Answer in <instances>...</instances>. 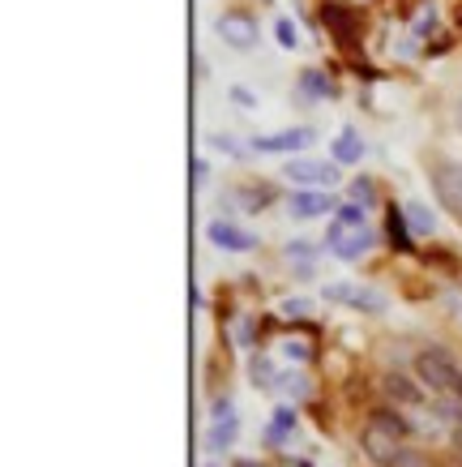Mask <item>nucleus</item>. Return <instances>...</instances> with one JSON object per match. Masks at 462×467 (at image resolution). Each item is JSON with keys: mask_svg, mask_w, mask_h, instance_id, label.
Listing matches in <instances>:
<instances>
[{"mask_svg": "<svg viewBox=\"0 0 462 467\" xmlns=\"http://www.w3.org/2000/svg\"><path fill=\"white\" fill-rule=\"evenodd\" d=\"M214 30H219V39H223L227 47H236V52H249L252 43H257V22H252L249 14H236V9L219 17Z\"/></svg>", "mask_w": 462, "mask_h": 467, "instance_id": "obj_7", "label": "nucleus"}, {"mask_svg": "<svg viewBox=\"0 0 462 467\" xmlns=\"http://www.w3.org/2000/svg\"><path fill=\"white\" fill-rule=\"evenodd\" d=\"M304 86H308V90H313V95H325V90H330V86H325L322 78H317V73H308V78H304Z\"/></svg>", "mask_w": 462, "mask_h": 467, "instance_id": "obj_22", "label": "nucleus"}, {"mask_svg": "<svg viewBox=\"0 0 462 467\" xmlns=\"http://www.w3.org/2000/svg\"><path fill=\"white\" fill-rule=\"evenodd\" d=\"M338 223H364V206H355V202H347V206H338L334 211Z\"/></svg>", "mask_w": 462, "mask_h": 467, "instance_id": "obj_16", "label": "nucleus"}, {"mask_svg": "<svg viewBox=\"0 0 462 467\" xmlns=\"http://www.w3.org/2000/svg\"><path fill=\"white\" fill-rule=\"evenodd\" d=\"M322 296L330 305H343V309H355V313H385V296L377 287H364V284H325Z\"/></svg>", "mask_w": 462, "mask_h": 467, "instance_id": "obj_5", "label": "nucleus"}, {"mask_svg": "<svg viewBox=\"0 0 462 467\" xmlns=\"http://www.w3.org/2000/svg\"><path fill=\"white\" fill-rule=\"evenodd\" d=\"M325 244H330V254L343 257V262H355V257H364L368 249H373V232H368V223H330V236H325Z\"/></svg>", "mask_w": 462, "mask_h": 467, "instance_id": "obj_3", "label": "nucleus"}, {"mask_svg": "<svg viewBox=\"0 0 462 467\" xmlns=\"http://www.w3.org/2000/svg\"><path fill=\"white\" fill-rule=\"evenodd\" d=\"M292 425H295V411H279V420H274V429H270V438L279 441V438H282V433H287V429H292Z\"/></svg>", "mask_w": 462, "mask_h": 467, "instance_id": "obj_18", "label": "nucleus"}, {"mask_svg": "<svg viewBox=\"0 0 462 467\" xmlns=\"http://www.w3.org/2000/svg\"><path fill=\"white\" fill-rule=\"evenodd\" d=\"M206 241H210L214 249H227V254H249V249H257V236L244 232L240 223H231V219H210V223H206Z\"/></svg>", "mask_w": 462, "mask_h": 467, "instance_id": "obj_6", "label": "nucleus"}, {"mask_svg": "<svg viewBox=\"0 0 462 467\" xmlns=\"http://www.w3.org/2000/svg\"><path fill=\"white\" fill-rule=\"evenodd\" d=\"M351 193H355V198H373V184H368V181H355V189H351Z\"/></svg>", "mask_w": 462, "mask_h": 467, "instance_id": "obj_23", "label": "nucleus"}, {"mask_svg": "<svg viewBox=\"0 0 462 467\" xmlns=\"http://www.w3.org/2000/svg\"><path fill=\"white\" fill-rule=\"evenodd\" d=\"M433 189H436V198H441V206H449V214L462 219V168H436Z\"/></svg>", "mask_w": 462, "mask_h": 467, "instance_id": "obj_11", "label": "nucleus"}, {"mask_svg": "<svg viewBox=\"0 0 462 467\" xmlns=\"http://www.w3.org/2000/svg\"><path fill=\"white\" fill-rule=\"evenodd\" d=\"M236 429H240V420H236V411H231V403H219V408H214V425H210V433H206V451L210 454L227 451V446L236 441Z\"/></svg>", "mask_w": 462, "mask_h": 467, "instance_id": "obj_10", "label": "nucleus"}, {"mask_svg": "<svg viewBox=\"0 0 462 467\" xmlns=\"http://www.w3.org/2000/svg\"><path fill=\"white\" fill-rule=\"evenodd\" d=\"M210 146H214V150H223V155H244V146L231 142L227 133H210Z\"/></svg>", "mask_w": 462, "mask_h": 467, "instance_id": "obj_17", "label": "nucleus"}, {"mask_svg": "<svg viewBox=\"0 0 462 467\" xmlns=\"http://www.w3.org/2000/svg\"><path fill=\"white\" fill-rule=\"evenodd\" d=\"M210 467H214V463H210Z\"/></svg>", "mask_w": 462, "mask_h": 467, "instance_id": "obj_25", "label": "nucleus"}, {"mask_svg": "<svg viewBox=\"0 0 462 467\" xmlns=\"http://www.w3.org/2000/svg\"><path fill=\"white\" fill-rule=\"evenodd\" d=\"M416 373H420V382L433 395L449 399V403H462V368L446 352H420L416 356Z\"/></svg>", "mask_w": 462, "mask_h": 467, "instance_id": "obj_2", "label": "nucleus"}, {"mask_svg": "<svg viewBox=\"0 0 462 467\" xmlns=\"http://www.w3.org/2000/svg\"><path fill=\"white\" fill-rule=\"evenodd\" d=\"M385 390H390V395H398L403 403H416V399H420V390L406 382V378H398V373H394V378H385Z\"/></svg>", "mask_w": 462, "mask_h": 467, "instance_id": "obj_14", "label": "nucleus"}, {"mask_svg": "<svg viewBox=\"0 0 462 467\" xmlns=\"http://www.w3.org/2000/svg\"><path fill=\"white\" fill-rule=\"evenodd\" d=\"M274 30H279V43L287 47V52H292L295 43H300V35H295V22H292V17H279V26H274Z\"/></svg>", "mask_w": 462, "mask_h": 467, "instance_id": "obj_15", "label": "nucleus"}, {"mask_svg": "<svg viewBox=\"0 0 462 467\" xmlns=\"http://www.w3.org/2000/svg\"><path fill=\"white\" fill-rule=\"evenodd\" d=\"M231 99H236L240 108H257V95H252V90H244V86H231Z\"/></svg>", "mask_w": 462, "mask_h": 467, "instance_id": "obj_19", "label": "nucleus"}, {"mask_svg": "<svg viewBox=\"0 0 462 467\" xmlns=\"http://www.w3.org/2000/svg\"><path fill=\"white\" fill-rule=\"evenodd\" d=\"M282 176L295 184V189H334L338 184V168L330 159H292Z\"/></svg>", "mask_w": 462, "mask_h": 467, "instance_id": "obj_4", "label": "nucleus"}, {"mask_svg": "<svg viewBox=\"0 0 462 467\" xmlns=\"http://www.w3.org/2000/svg\"><path fill=\"white\" fill-rule=\"evenodd\" d=\"M394 467H424V459H416V454H406V451H403V459H398Z\"/></svg>", "mask_w": 462, "mask_h": 467, "instance_id": "obj_24", "label": "nucleus"}, {"mask_svg": "<svg viewBox=\"0 0 462 467\" xmlns=\"http://www.w3.org/2000/svg\"><path fill=\"white\" fill-rule=\"evenodd\" d=\"M334 211V198L325 189H295L292 202H287V214L292 219H322V214Z\"/></svg>", "mask_w": 462, "mask_h": 467, "instance_id": "obj_9", "label": "nucleus"}, {"mask_svg": "<svg viewBox=\"0 0 462 467\" xmlns=\"http://www.w3.org/2000/svg\"><path fill=\"white\" fill-rule=\"evenodd\" d=\"M406 214H411V227H416L420 236H428V232L436 227V219L424 211V202H406Z\"/></svg>", "mask_w": 462, "mask_h": 467, "instance_id": "obj_13", "label": "nucleus"}, {"mask_svg": "<svg viewBox=\"0 0 462 467\" xmlns=\"http://www.w3.org/2000/svg\"><path fill=\"white\" fill-rule=\"evenodd\" d=\"M282 313H292V317H300V313H308V300H282Z\"/></svg>", "mask_w": 462, "mask_h": 467, "instance_id": "obj_21", "label": "nucleus"}, {"mask_svg": "<svg viewBox=\"0 0 462 467\" xmlns=\"http://www.w3.org/2000/svg\"><path fill=\"white\" fill-rule=\"evenodd\" d=\"M308 142H313V129H282L270 138H252V150L257 155H300Z\"/></svg>", "mask_w": 462, "mask_h": 467, "instance_id": "obj_8", "label": "nucleus"}, {"mask_svg": "<svg viewBox=\"0 0 462 467\" xmlns=\"http://www.w3.org/2000/svg\"><path fill=\"white\" fill-rule=\"evenodd\" d=\"M334 159L338 163H360V159H364V142H360L355 133H343L334 142Z\"/></svg>", "mask_w": 462, "mask_h": 467, "instance_id": "obj_12", "label": "nucleus"}, {"mask_svg": "<svg viewBox=\"0 0 462 467\" xmlns=\"http://www.w3.org/2000/svg\"><path fill=\"white\" fill-rule=\"evenodd\" d=\"M390 236H394V244H406V227L398 214H390Z\"/></svg>", "mask_w": 462, "mask_h": 467, "instance_id": "obj_20", "label": "nucleus"}, {"mask_svg": "<svg viewBox=\"0 0 462 467\" xmlns=\"http://www.w3.org/2000/svg\"><path fill=\"white\" fill-rule=\"evenodd\" d=\"M360 446H364V454L373 459V463L394 467L406 451L403 446V420H394L390 411H377V416L364 425V433H360Z\"/></svg>", "mask_w": 462, "mask_h": 467, "instance_id": "obj_1", "label": "nucleus"}]
</instances>
